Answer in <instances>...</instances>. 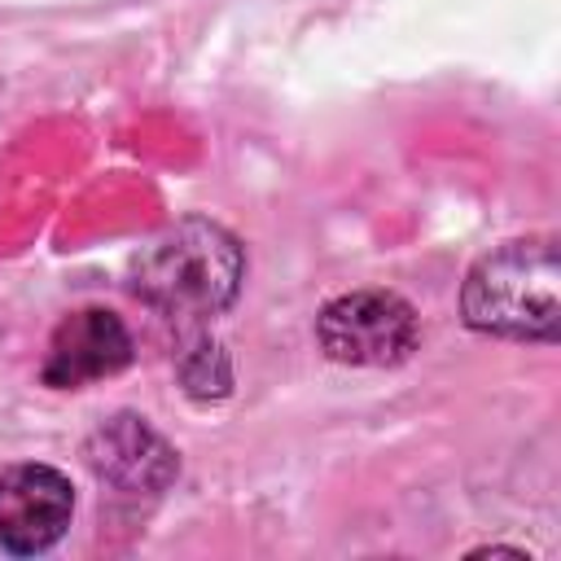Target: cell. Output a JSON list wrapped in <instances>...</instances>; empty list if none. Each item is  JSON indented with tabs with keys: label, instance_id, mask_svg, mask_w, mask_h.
I'll list each match as a JSON object with an SVG mask.
<instances>
[{
	"label": "cell",
	"instance_id": "7a4b0ae2",
	"mask_svg": "<svg viewBox=\"0 0 561 561\" xmlns=\"http://www.w3.org/2000/svg\"><path fill=\"white\" fill-rule=\"evenodd\" d=\"M561 263L552 237L504 241L482 254L460 289L469 329L517 342H552L561 333Z\"/></svg>",
	"mask_w": 561,
	"mask_h": 561
},
{
	"label": "cell",
	"instance_id": "6da1fadb",
	"mask_svg": "<svg viewBox=\"0 0 561 561\" xmlns=\"http://www.w3.org/2000/svg\"><path fill=\"white\" fill-rule=\"evenodd\" d=\"M245 276L241 241L210 219H180L158 232L131 263V289L171 320L219 316Z\"/></svg>",
	"mask_w": 561,
	"mask_h": 561
},
{
	"label": "cell",
	"instance_id": "5b68a950",
	"mask_svg": "<svg viewBox=\"0 0 561 561\" xmlns=\"http://www.w3.org/2000/svg\"><path fill=\"white\" fill-rule=\"evenodd\" d=\"M88 469L118 495H158L175 482L180 460H175V447L145 416L118 412L92 430Z\"/></svg>",
	"mask_w": 561,
	"mask_h": 561
},
{
	"label": "cell",
	"instance_id": "3957f363",
	"mask_svg": "<svg viewBox=\"0 0 561 561\" xmlns=\"http://www.w3.org/2000/svg\"><path fill=\"white\" fill-rule=\"evenodd\" d=\"M316 337L324 355L337 364L386 368V364H403L416 351L421 324L408 298L390 289H355V294L333 298L320 311Z\"/></svg>",
	"mask_w": 561,
	"mask_h": 561
},
{
	"label": "cell",
	"instance_id": "277c9868",
	"mask_svg": "<svg viewBox=\"0 0 561 561\" xmlns=\"http://www.w3.org/2000/svg\"><path fill=\"white\" fill-rule=\"evenodd\" d=\"M75 517V486L48 465L0 469V548L31 557L53 548Z\"/></svg>",
	"mask_w": 561,
	"mask_h": 561
},
{
	"label": "cell",
	"instance_id": "8992f818",
	"mask_svg": "<svg viewBox=\"0 0 561 561\" xmlns=\"http://www.w3.org/2000/svg\"><path fill=\"white\" fill-rule=\"evenodd\" d=\"M131 359V333L114 311L83 307L66 316L44 355V381L57 390H79L88 381L114 377Z\"/></svg>",
	"mask_w": 561,
	"mask_h": 561
},
{
	"label": "cell",
	"instance_id": "52a82bcc",
	"mask_svg": "<svg viewBox=\"0 0 561 561\" xmlns=\"http://www.w3.org/2000/svg\"><path fill=\"white\" fill-rule=\"evenodd\" d=\"M180 381L193 399H224L232 390V364H228L224 346L210 337L188 342V351L180 355Z\"/></svg>",
	"mask_w": 561,
	"mask_h": 561
}]
</instances>
